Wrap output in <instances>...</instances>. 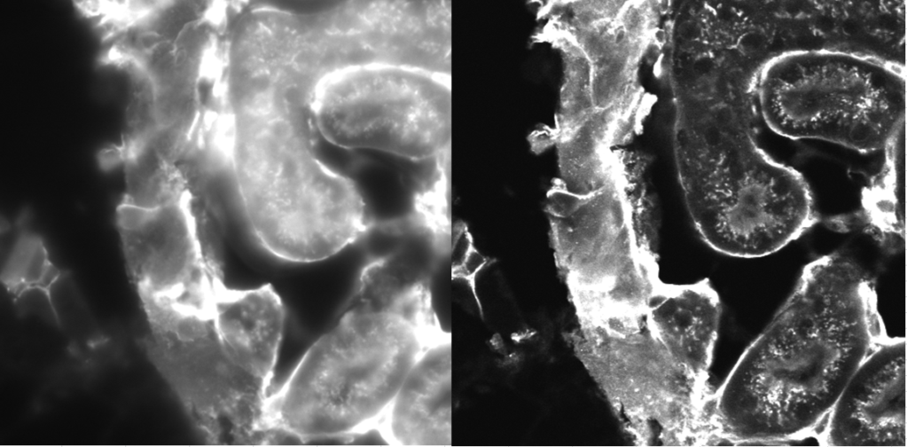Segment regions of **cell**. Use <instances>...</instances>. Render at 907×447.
Returning a JSON list of instances; mask_svg holds the SVG:
<instances>
[{
  "instance_id": "6da1fadb",
  "label": "cell",
  "mask_w": 907,
  "mask_h": 447,
  "mask_svg": "<svg viewBox=\"0 0 907 447\" xmlns=\"http://www.w3.org/2000/svg\"><path fill=\"white\" fill-rule=\"evenodd\" d=\"M890 339L871 276L841 254L814 259L714 389L712 444L814 437L857 368Z\"/></svg>"
},
{
  "instance_id": "7a4b0ae2",
  "label": "cell",
  "mask_w": 907,
  "mask_h": 447,
  "mask_svg": "<svg viewBox=\"0 0 907 447\" xmlns=\"http://www.w3.org/2000/svg\"><path fill=\"white\" fill-rule=\"evenodd\" d=\"M722 304L708 279H661L637 311L565 340L637 446H709V370Z\"/></svg>"
},
{
  "instance_id": "3957f363",
  "label": "cell",
  "mask_w": 907,
  "mask_h": 447,
  "mask_svg": "<svg viewBox=\"0 0 907 447\" xmlns=\"http://www.w3.org/2000/svg\"><path fill=\"white\" fill-rule=\"evenodd\" d=\"M213 302L206 308L142 303L147 358L207 443L275 444L266 404L284 303L270 285L233 289L223 282Z\"/></svg>"
},
{
  "instance_id": "277c9868",
  "label": "cell",
  "mask_w": 907,
  "mask_h": 447,
  "mask_svg": "<svg viewBox=\"0 0 907 447\" xmlns=\"http://www.w3.org/2000/svg\"><path fill=\"white\" fill-rule=\"evenodd\" d=\"M433 325L411 302L356 284L336 323L302 355L266 404L279 443L355 436L372 428L424 352Z\"/></svg>"
},
{
  "instance_id": "5b68a950",
  "label": "cell",
  "mask_w": 907,
  "mask_h": 447,
  "mask_svg": "<svg viewBox=\"0 0 907 447\" xmlns=\"http://www.w3.org/2000/svg\"><path fill=\"white\" fill-rule=\"evenodd\" d=\"M312 130L284 115L243 114L225 158L258 243L293 263L327 259L366 236L371 221L350 179L317 158Z\"/></svg>"
},
{
  "instance_id": "8992f818",
  "label": "cell",
  "mask_w": 907,
  "mask_h": 447,
  "mask_svg": "<svg viewBox=\"0 0 907 447\" xmlns=\"http://www.w3.org/2000/svg\"><path fill=\"white\" fill-rule=\"evenodd\" d=\"M676 145L690 216L714 250L762 257L818 221L807 182L761 149L754 122L705 124Z\"/></svg>"
},
{
  "instance_id": "52a82bcc",
  "label": "cell",
  "mask_w": 907,
  "mask_h": 447,
  "mask_svg": "<svg viewBox=\"0 0 907 447\" xmlns=\"http://www.w3.org/2000/svg\"><path fill=\"white\" fill-rule=\"evenodd\" d=\"M905 75L900 65L869 54L818 48L783 51L753 82L760 113L776 133L821 139L869 153L901 131Z\"/></svg>"
},
{
  "instance_id": "ba28073f",
  "label": "cell",
  "mask_w": 907,
  "mask_h": 447,
  "mask_svg": "<svg viewBox=\"0 0 907 447\" xmlns=\"http://www.w3.org/2000/svg\"><path fill=\"white\" fill-rule=\"evenodd\" d=\"M550 238L577 324L639 310L661 280L641 216L622 184L576 193L555 183L547 195Z\"/></svg>"
},
{
  "instance_id": "9c48e42d",
  "label": "cell",
  "mask_w": 907,
  "mask_h": 447,
  "mask_svg": "<svg viewBox=\"0 0 907 447\" xmlns=\"http://www.w3.org/2000/svg\"><path fill=\"white\" fill-rule=\"evenodd\" d=\"M450 79L379 66H348L320 82L317 129L331 143L411 160L450 154Z\"/></svg>"
},
{
  "instance_id": "30bf717a",
  "label": "cell",
  "mask_w": 907,
  "mask_h": 447,
  "mask_svg": "<svg viewBox=\"0 0 907 447\" xmlns=\"http://www.w3.org/2000/svg\"><path fill=\"white\" fill-rule=\"evenodd\" d=\"M121 248L141 302L204 308L223 279L220 263L204 254L188 195L145 208L121 202L116 212Z\"/></svg>"
},
{
  "instance_id": "8fae6325",
  "label": "cell",
  "mask_w": 907,
  "mask_h": 447,
  "mask_svg": "<svg viewBox=\"0 0 907 447\" xmlns=\"http://www.w3.org/2000/svg\"><path fill=\"white\" fill-rule=\"evenodd\" d=\"M905 338L861 364L814 437L825 446H905Z\"/></svg>"
},
{
  "instance_id": "7c38bea8",
  "label": "cell",
  "mask_w": 907,
  "mask_h": 447,
  "mask_svg": "<svg viewBox=\"0 0 907 447\" xmlns=\"http://www.w3.org/2000/svg\"><path fill=\"white\" fill-rule=\"evenodd\" d=\"M391 438L402 445L451 443V351L447 340L426 348L387 409Z\"/></svg>"
},
{
  "instance_id": "4fadbf2b",
  "label": "cell",
  "mask_w": 907,
  "mask_h": 447,
  "mask_svg": "<svg viewBox=\"0 0 907 447\" xmlns=\"http://www.w3.org/2000/svg\"><path fill=\"white\" fill-rule=\"evenodd\" d=\"M59 277L42 238L29 231L20 233L2 269L1 279L7 290L17 297L32 291L49 295Z\"/></svg>"
},
{
  "instance_id": "5bb4252c",
  "label": "cell",
  "mask_w": 907,
  "mask_h": 447,
  "mask_svg": "<svg viewBox=\"0 0 907 447\" xmlns=\"http://www.w3.org/2000/svg\"><path fill=\"white\" fill-rule=\"evenodd\" d=\"M474 248L473 239L467 225L462 222L452 225L448 249L451 273L462 267Z\"/></svg>"
}]
</instances>
